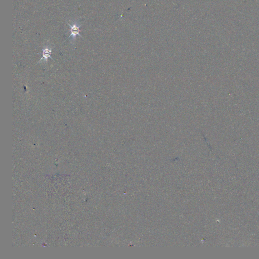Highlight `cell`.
Returning <instances> with one entry per match:
<instances>
[{"label":"cell","instance_id":"1","mask_svg":"<svg viewBox=\"0 0 259 259\" xmlns=\"http://www.w3.org/2000/svg\"><path fill=\"white\" fill-rule=\"evenodd\" d=\"M68 25H69V27H71V34L69 36V37H68V39H69V37H72V40H75L76 38V36L77 35L80 36V37H82L81 35H80V27L81 25H78L77 23H74L72 25H71V24H69L67 23Z\"/></svg>","mask_w":259,"mask_h":259},{"label":"cell","instance_id":"2","mask_svg":"<svg viewBox=\"0 0 259 259\" xmlns=\"http://www.w3.org/2000/svg\"><path fill=\"white\" fill-rule=\"evenodd\" d=\"M52 51V49L48 48V47H46V48L43 49V57L40 59L38 63H40V62H42V61H44V62H47L48 59L49 58H50L51 59H53L52 57H51Z\"/></svg>","mask_w":259,"mask_h":259}]
</instances>
